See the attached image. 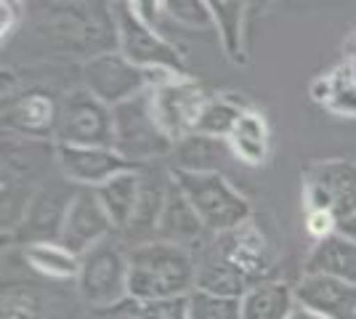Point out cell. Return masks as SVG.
Listing matches in <instances>:
<instances>
[{"instance_id": "cell-1", "label": "cell", "mask_w": 356, "mask_h": 319, "mask_svg": "<svg viewBox=\"0 0 356 319\" xmlns=\"http://www.w3.org/2000/svg\"><path fill=\"white\" fill-rule=\"evenodd\" d=\"M27 32L48 56L88 61L118 51V27L106 0H27Z\"/></svg>"}, {"instance_id": "cell-2", "label": "cell", "mask_w": 356, "mask_h": 319, "mask_svg": "<svg viewBox=\"0 0 356 319\" xmlns=\"http://www.w3.org/2000/svg\"><path fill=\"white\" fill-rule=\"evenodd\" d=\"M197 290V256L163 240L128 247V295L134 301L189 298Z\"/></svg>"}, {"instance_id": "cell-3", "label": "cell", "mask_w": 356, "mask_h": 319, "mask_svg": "<svg viewBox=\"0 0 356 319\" xmlns=\"http://www.w3.org/2000/svg\"><path fill=\"white\" fill-rule=\"evenodd\" d=\"M170 176L178 189L186 195L197 211L208 234H226L252 221L250 199L239 192L223 173H200V170H173Z\"/></svg>"}, {"instance_id": "cell-4", "label": "cell", "mask_w": 356, "mask_h": 319, "mask_svg": "<svg viewBox=\"0 0 356 319\" xmlns=\"http://www.w3.org/2000/svg\"><path fill=\"white\" fill-rule=\"evenodd\" d=\"M303 211H327L335 234L356 240V160H319L303 170Z\"/></svg>"}, {"instance_id": "cell-5", "label": "cell", "mask_w": 356, "mask_h": 319, "mask_svg": "<svg viewBox=\"0 0 356 319\" xmlns=\"http://www.w3.org/2000/svg\"><path fill=\"white\" fill-rule=\"evenodd\" d=\"M176 141L163 131L149 101V91L136 96L134 101L115 106V152H120L131 165L147 167L157 160L173 154Z\"/></svg>"}, {"instance_id": "cell-6", "label": "cell", "mask_w": 356, "mask_h": 319, "mask_svg": "<svg viewBox=\"0 0 356 319\" xmlns=\"http://www.w3.org/2000/svg\"><path fill=\"white\" fill-rule=\"evenodd\" d=\"M77 293L90 309H118L128 295V250L112 237L80 256Z\"/></svg>"}, {"instance_id": "cell-7", "label": "cell", "mask_w": 356, "mask_h": 319, "mask_svg": "<svg viewBox=\"0 0 356 319\" xmlns=\"http://www.w3.org/2000/svg\"><path fill=\"white\" fill-rule=\"evenodd\" d=\"M54 144L70 147H112L115 149V109L83 85L59 99V120Z\"/></svg>"}, {"instance_id": "cell-8", "label": "cell", "mask_w": 356, "mask_h": 319, "mask_svg": "<svg viewBox=\"0 0 356 319\" xmlns=\"http://www.w3.org/2000/svg\"><path fill=\"white\" fill-rule=\"evenodd\" d=\"M112 14L118 27V51L141 69H173L186 72V61L176 43H170L157 27L128 8L125 0H112Z\"/></svg>"}, {"instance_id": "cell-9", "label": "cell", "mask_w": 356, "mask_h": 319, "mask_svg": "<svg viewBox=\"0 0 356 319\" xmlns=\"http://www.w3.org/2000/svg\"><path fill=\"white\" fill-rule=\"evenodd\" d=\"M83 88L102 99L106 106H120L134 101L136 96L149 91V69L136 67L120 51H106L80 64Z\"/></svg>"}, {"instance_id": "cell-10", "label": "cell", "mask_w": 356, "mask_h": 319, "mask_svg": "<svg viewBox=\"0 0 356 319\" xmlns=\"http://www.w3.org/2000/svg\"><path fill=\"white\" fill-rule=\"evenodd\" d=\"M208 93L205 88L194 80L192 75H181L173 77L170 83L157 85V88H149V101H152V112L157 122L163 125V131L173 141L192 136L197 120H200V112L202 106L208 104Z\"/></svg>"}, {"instance_id": "cell-11", "label": "cell", "mask_w": 356, "mask_h": 319, "mask_svg": "<svg viewBox=\"0 0 356 319\" xmlns=\"http://www.w3.org/2000/svg\"><path fill=\"white\" fill-rule=\"evenodd\" d=\"M210 250H216L221 259H226L232 266H237L239 272L250 279V285H261L274 279V269H277V256L271 250L264 231L255 227L252 221L242 224L234 231L226 234H213L208 243Z\"/></svg>"}, {"instance_id": "cell-12", "label": "cell", "mask_w": 356, "mask_h": 319, "mask_svg": "<svg viewBox=\"0 0 356 319\" xmlns=\"http://www.w3.org/2000/svg\"><path fill=\"white\" fill-rule=\"evenodd\" d=\"M59 120V101L43 88L14 91L3 96V133L6 136L54 141Z\"/></svg>"}, {"instance_id": "cell-13", "label": "cell", "mask_w": 356, "mask_h": 319, "mask_svg": "<svg viewBox=\"0 0 356 319\" xmlns=\"http://www.w3.org/2000/svg\"><path fill=\"white\" fill-rule=\"evenodd\" d=\"M59 176L80 189H99L102 183L112 181L118 173L131 170V165L112 147H70V144H54Z\"/></svg>"}, {"instance_id": "cell-14", "label": "cell", "mask_w": 356, "mask_h": 319, "mask_svg": "<svg viewBox=\"0 0 356 319\" xmlns=\"http://www.w3.org/2000/svg\"><path fill=\"white\" fill-rule=\"evenodd\" d=\"M77 192H80V186L70 183L67 179L38 186L30 208L19 224V229L27 234V243H59L64 218H67V211Z\"/></svg>"}, {"instance_id": "cell-15", "label": "cell", "mask_w": 356, "mask_h": 319, "mask_svg": "<svg viewBox=\"0 0 356 319\" xmlns=\"http://www.w3.org/2000/svg\"><path fill=\"white\" fill-rule=\"evenodd\" d=\"M112 231H115L112 218L106 215L96 189H80L74 195L70 211H67L59 243L64 247H70L72 253H77V256H86L90 247L109 240Z\"/></svg>"}, {"instance_id": "cell-16", "label": "cell", "mask_w": 356, "mask_h": 319, "mask_svg": "<svg viewBox=\"0 0 356 319\" xmlns=\"http://www.w3.org/2000/svg\"><path fill=\"white\" fill-rule=\"evenodd\" d=\"M296 301L327 319H356V285L338 277L303 272L296 285Z\"/></svg>"}, {"instance_id": "cell-17", "label": "cell", "mask_w": 356, "mask_h": 319, "mask_svg": "<svg viewBox=\"0 0 356 319\" xmlns=\"http://www.w3.org/2000/svg\"><path fill=\"white\" fill-rule=\"evenodd\" d=\"M208 234V229L202 227L200 215L192 208V202L186 195L178 189V183L170 176V189H168V199H165L163 215L157 224V240L173 245H184L192 250V245L202 243V237Z\"/></svg>"}, {"instance_id": "cell-18", "label": "cell", "mask_w": 356, "mask_h": 319, "mask_svg": "<svg viewBox=\"0 0 356 319\" xmlns=\"http://www.w3.org/2000/svg\"><path fill=\"white\" fill-rule=\"evenodd\" d=\"M309 96L314 104L325 106L330 115L356 120V67L341 61L330 72L314 77Z\"/></svg>"}, {"instance_id": "cell-19", "label": "cell", "mask_w": 356, "mask_h": 319, "mask_svg": "<svg viewBox=\"0 0 356 319\" xmlns=\"http://www.w3.org/2000/svg\"><path fill=\"white\" fill-rule=\"evenodd\" d=\"M218 40L232 64L248 61V16L252 11L250 0H208Z\"/></svg>"}, {"instance_id": "cell-20", "label": "cell", "mask_w": 356, "mask_h": 319, "mask_svg": "<svg viewBox=\"0 0 356 319\" xmlns=\"http://www.w3.org/2000/svg\"><path fill=\"white\" fill-rule=\"evenodd\" d=\"M141 186H144V173L141 167H131L118 173L112 181L102 183L96 195L104 205L106 215L112 218L115 231H128L141 202Z\"/></svg>"}, {"instance_id": "cell-21", "label": "cell", "mask_w": 356, "mask_h": 319, "mask_svg": "<svg viewBox=\"0 0 356 319\" xmlns=\"http://www.w3.org/2000/svg\"><path fill=\"white\" fill-rule=\"evenodd\" d=\"M229 149L234 154V160L248 167H261L268 163L271 154V128H268L266 117L248 106L237 120L234 131L226 138Z\"/></svg>"}, {"instance_id": "cell-22", "label": "cell", "mask_w": 356, "mask_h": 319, "mask_svg": "<svg viewBox=\"0 0 356 319\" xmlns=\"http://www.w3.org/2000/svg\"><path fill=\"white\" fill-rule=\"evenodd\" d=\"M303 272L327 274L356 285V240L343 234H330L325 240H316Z\"/></svg>"}, {"instance_id": "cell-23", "label": "cell", "mask_w": 356, "mask_h": 319, "mask_svg": "<svg viewBox=\"0 0 356 319\" xmlns=\"http://www.w3.org/2000/svg\"><path fill=\"white\" fill-rule=\"evenodd\" d=\"M296 288L282 279H268L250 288L239 298L242 319H290L296 311Z\"/></svg>"}, {"instance_id": "cell-24", "label": "cell", "mask_w": 356, "mask_h": 319, "mask_svg": "<svg viewBox=\"0 0 356 319\" xmlns=\"http://www.w3.org/2000/svg\"><path fill=\"white\" fill-rule=\"evenodd\" d=\"M170 157H173V170H200V173H221L223 163L229 157L234 160L226 141L200 133L181 138Z\"/></svg>"}, {"instance_id": "cell-25", "label": "cell", "mask_w": 356, "mask_h": 319, "mask_svg": "<svg viewBox=\"0 0 356 319\" xmlns=\"http://www.w3.org/2000/svg\"><path fill=\"white\" fill-rule=\"evenodd\" d=\"M24 263L32 272L43 274L48 279H74L80 277V256L61 243H24L22 247Z\"/></svg>"}, {"instance_id": "cell-26", "label": "cell", "mask_w": 356, "mask_h": 319, "mask_svg": "<svg viewBox=\"0 0 356 319\" xmlns=\"http://www.w3.org/2000/svg\"><path fill=\"white\" fill-rule=\"evenodd\" d=\"M245 109H248V104H242L234 96H210L208 104L202 106V112H200L194 133L226 141Z\"/></svg>"}, {"instance_id": "cell-27", "label": "cell", "mask_w": 356, "mask_h": 319, "mask_svg": "<svg viewBox=\"0 0 356 319\" xmlns=\"http://www.w3.org/2000/svg\"><path fill=\"white\" fill-rule=\"evenodd\" d=\"M165 19L176 22L178 27L197 32L216 30L213 24V14L208 8V0H163Z\"/></svg>"}, {"instance_id": "cell-28", "label": "cell", "mask_w": 356, "mask_h": 319, "mask_svg": "<svg viewBox=\"0 0 356 319\" xmlns=\"http://www.w3.org/2000/svg\"><path fill=\"white\" fill-rule=\"evenodd\" d=\"M189 314L192 319H242L239 317V301L218 298L202 290H194L189 295Z\"/></svg>"}, {"instance_id": "cell-29", "label": "cell", "mask_w": 356, "mask_h": 319, "mask_svg": "<svg viewBox=\"0 0 356 319\" xmlns=\"http://www.w3.org/2000/svg\"><path fill=\"white\" fill-rule=\"evenodd\" d=\"M128 317L131 319H192L189 314V298H173V301H134L128 298Z\"/></svg>"}, {"instance_id": "cell-30", "label": "cell", "mask_w": 356, "mask_h": 319, "mask_svg": "<svg viewBox=\"0 0 356 319\" xmlns=\"http://www.w3.org/2000/svg\"><path fill=\"white\" fill-rule=\"evenodd\" d=\"M40 314V301L32 290L3 293V319H35Z\"/></svg>"}, {"instance_id": "cell-31", "label": "cell", "mask_w": 356, "mask_h": 319, "mask_svg": "<svg viewBox=\"0 0 356 319\" xmlns=\"http://www.w3.org/2000/svg\"><path fill=\"white\" fill-rule=\"evenodd\" d=\"M27 24V0H0V40L11 43Z\"/></svg>"}, {"instance_id": "cell-32", "label": "cell", "mask_w": 356, "mask_h": 319, "mask_svg": "<svg viewBox=\"0 0 356 319\" xmlns=\"http://www.w3.org/2000/svg\"><path fill=\"white\" fill-rule=\"evenodd\" d=\"M125 3H128V8H131L138 19H144L147 24L160 30V22L165 19L163 0H125Z\"/></svg>"}, {"instance_id": "cell-33", "label": "cell", "mask_w": 356, "mask_h": 319, "mask_svg": "<svg viewBox=\"0 0 356 319\" xmlns=\"http://www.w3.org/2000/svg\"><path fill=\"white\" fill-rule=\"evenodd\" d=\"M306 231L314 240H325L335 234V221L327 211H306Z\"/></svg>"}, {"instance_id": "cell-34", "label": "cell", "mask_w": 356, "mask_h": 319, "mask_svg": "<svg viewBox=\"0 0 356 319\" xmlns=\"http://www.w3.org/2000/svg\"><path fill=\"white\" fill-rule=\"evenodd\" d=\"M343 61L356 64V30L343 40Z\"/></svg>"}, {"instance_id": "cell-35", "label": "cell", "mask_w": 356, "mask_h": 319, "mask_svg": "<svg viewBox=\"0 0 356 319\" xmlns=\"http://www.w3.org/2000/svg\"><path fill=\"white\" fill-rule=\"evenodd\" d=\"M290 319H327L322 317V314H316V311H312V309H306V306H296V311L290 314Z\"/></svg>"}, {"instance_id": "cell-36", "label": "cell", "mask_w": 356, "mask_h": 319, "mask_svg": "<svg viewBox=\"0 0 356 319\" xmlns=\"http://www.w3.org/2000/svg\"><path fill=\"white\" fill-rule=\"evenodd\" d=\"M252 8H258V11H266V8H271V6H277L280 0H250Z\"/></svg>"}, {"instance_id": "cell-37", "label": "cell", "mask_w": 356, "mask_h": 319, "mask_svg": "<svg viewBox=\"0 0 356 319\" xmlns=\"http://www.w3.org/2000/svg\"><path fill=\"white\" fill-rule=\"evenodd\" d=\"M354 67H356V64H354Z\"/></svg>"}]
</instances>
